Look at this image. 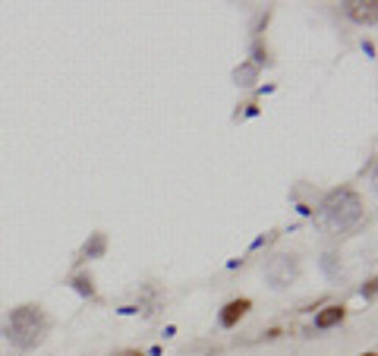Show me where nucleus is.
I'll return each instance as SVG.
<instances>
[{"instance_id": "nucleus-1", "label": "nucleus", "mask_w": 378, "mask_h": 356, "mask_svg": "<svg viewBox=\"0 0 378 356\" xmlns=\"http://www.w3.org/2000/svg\"><path fill=\"white\" fill-rule=\"evenodd\" d=\"M47 331H51V318L35 302H25V306H16L13 312H7L3 328H0V334L19 350H35L47 337Z\"/></svg>"}, {"instance_id": "nucleus-2", "label": "nucleus", "mask_w": 378, "mask_h": 356, "mask_svg": "<svg viewBox=\"0 0 378 356\" xmlns=\"http://www.w3.org/2000/svg\"><path fill=\"white\" fill-rule=\"evenodd\" d=\"M359 221H363V199H359L350 186L324 195L322 209H318V224H322L324 230L347 233L350 227L359 224Z\"/></svg>"}, {"instance_id": "nucleus-3", "label": "nucleus", "mask_w": 378, "mask_h": 356, "mask_svg": "<svg viewBox=\"0 0 378 356\" xmlns=\"http://www.w3.org/2000/svg\"><path fill=\"white\" fill-rule=\"evenodd\" d=\"M296 278H300V259L296 256H271L268 262H265V281H268L274 290L294 284Z\"/></svg>"}, {"instance_id": "nucleus-4", "label": "nucleus", "mask_w": 378, "mask_h": 356, "mask_svg": "<svg viewBox=\"0 0 378 356\" xmlns=\"http://www.w3.org/2000/svg\"><path fill=\"white\" fill-rule=\"evenodd\" d=\"M249 309H252V300H249V296H237V300L224 302V309L217 312V325L221 328H237L239 322L249 316Z\"/></svg>"}, {"instance_id": "nucleus-5", "label": "nucleus", "mask_w": 378, "mask_h": 356, "mask_svg": "<svg viewBox=\"0 0 378 356\" xmlns=\"http://www.w3.org/2000/svg\"><path fill=\"white\" fill-rule=\"evenodd\" d=\"M104 252H108V233L95 230V233H88V240H85V243H82V249H79L76 265L92 262V259H104Z\"/></svg>"}, {"instance_id": "nucleus-6", "label": "nucleus", "mask_w": 378, "mask_h": 356, "mask_svg": "<svg viewBox=\"0 0 378 356\" xmlns=\"http://www.w3.org/2000/svg\"><path fill=\"white\" fill-rule=\"evenodd\" d=\"M344 318H347V306H338V302H334V306H328V309H322L316 316V328L318 331H328V328L340 325Z\"/></svg>"}, {"instance_id": "nucleus-7", "label": "nucleus", "mask_w": 378, "mask_h": 356, "mask_svg": "<svg viewBox=\"0 0 378 356\" xmlns=\"http://www.w3.org/2000/svg\"><path fill=\"white\" fill-rule=\"evenodd\" d=\"M70 287L82 296V300H98V290H95V281H92L88 271H76V274L70 278Z\"/></svg>"}, {"instance_id": "nucleus-8", "label": "nucleus", "mask_w": 378, "mask_h": 356, "mask_svg": "<svg viewBox=\"0 0 378 356\" xmlns=\"http://www.w3.org/2000/svg\"><path fill=\"white\" fill-rule=\"evenodd\" d=\"M233 79H237V86L249 88L255 79H259V67H255V63H243V67H237V70H233Z\"/></svg>"}, {"instance_id": "nucleus-9", "label": "nucleus", "mask_w": 378, "mask_h": 356, "mask_svg": "<svg viewBox=\"0 0 378 356\" xmlns=\"http://www.w3.org/2000/svg\"><path fill=\"white\" fill-rule=\"evenodd\" d=\"M366 10H356L353 3H347V13L353 16V19H359V23H375V3H363Z\"/></svg>"}, {"instance_id": "nucleus-10", "label": "nucleus", "mask_w": 378, "mask_h": 356, "mask_svg": "<svg viewBox=\"0 0 378 356\" xmlns=\"http://www.w3.org/2000/svg\"><path fill=\"white\" fill-rule=\"evenodd\" d=\"M252 63L259 67V70H262V63H271V60H268V47H265L259 38L252 41Z\"/></svg>"}, {"instance_id": "nucleus-11", "label": "nucleus", "mask_w": 378, "mask_h": 356, "mask_svg": "<svg viewBox=\"0 0 378 356\" xmlns=\"http://www.w3.org/2000/svg\"><path fill=\"white\" fill-rule=\"evenodd\" d=\"M334 262H338V256H331V252H328V256L322 259V268H324V274H328L331 281H338V268H334Z\"/></svg>"}, {"instance_id": "nucleus-12", "label": "nucleus", "mask_w": 378, "mask_h": 356, "mask_svg": "<svg viewBox=\"0 0 378 356\" xmlns=\"http://www.w3.org/2000/svg\"><path fill=\"white\" fill-rule=\"evenodd\" d=\"M372 284H375V281H369V284L363 287V296H369V300H372V296H375V287H372Z\"/></svg>"}, {"instance_id": "nucleus-13", "label": "nucleus", "mask_w": 378, "mask_h": 356, "mask_svg": "<svg viewBox=\"0 0 378 356\" xmlns=\"http://www.w3.org/2000/svg\"><path fill=\"white\" fill-rule=\"evenodd\" d=\"M114 356H145L142 350H120V353H114Z\"/></svg>"}]
</instances>
